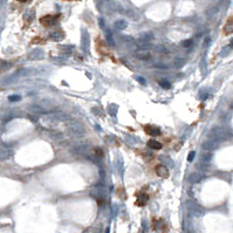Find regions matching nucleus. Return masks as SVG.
<instances>
[{"label":"nucleus","mask_w":233,"mask_h":233,"mask_svg":"<svg viewBox=\"0 0 233 233\" xmlns=\"http://www.w3.org/2000/svg\"><path fill=\"white\" fill-rule=\"evenodd\" d=\"M59 17L57 15H52V14H48V15H45L42 18L40 19V24L43 25L45 27H49V26H53L57 21Z\"/></svg>","instance_id":"nucleus-1"},{"label":"nucleus","mask_w":233,"mask_h":233,"mask_svg":"<svg viewBox=\"0 0 233 233\" xmlns=\"http://www.w3.org/2000/svg\"><path fill=\"white\" fill-rule=\"evenodd\" d=\"M144 131L147 132L149 136H158L160 135V130L153 125H145L144 127Z\"/></svg>","instance_id":"nucleus-2"},{"label":"nucleus","mask_w":233,"mask_h":233,"mask_svg":"<svg viewBox=\"0 0 233 233\" xmlns=\"http://www.w3.org/2000/svg\"><path fill=\"white\" fill-rule=\"evenodd\" d=\"M156 173H157L160 178H168L169 177V170H168L164 165H160V164L156 166Z\"/></svg>","instance_id":"nucleus-3"},{"label":"nucleus","mask_w":233,"mask_h":233,"mask_svg":"<svg viewBox=\"0 0 233 233\" xmlns=\"http://www.w3.org/2000/svg\"><path fill=\"white\" fill-rule=\"evenodd\" d=\"M148 200V195L147 193H143V192H140L137 193V200H136V205L138 206H143Z\"/></svg>","instance_id":"nucleus-4"},{"label":"nucleus","mask_w":233,"mask_h":233,"mask_svg":"<svg viewBox=\"0 0 233 233\" xmlns=\"http://www.w3.org/2000/svg\"><path fill=\"white\" fill-rule=\"evenodd\" d=\"M148 147L153 149V150H160V149H162V144L156 140H149L148 141Z\"/></svg>","instance_id":"nucleus-5"},{"label":"nucleus","mask_w":233,"mask_h":233,"mask_svg":"<svg viewBox=\"0 0 233 233\" xmlns=\"http://www.w3.org/2000/svg\"><path fill=\"white\" fill-rule=\"evenodd\" d=\"M224 33H225V34H231V33H233V18L228 19V21H227L225 27H224Z\"/></svg>","instance_id":"nucleus-6"},{"label":"nucleus","mask_w":233,"mask_h":233,"mask_svg":"<svg viewBox=\"0 0 233 233\" xmlns=\"http://www.w3.org/2000/svg\"><path fill=\"white\" fill-rule=\"evenodd\" d=\"M19 98H20L19 96H10V100H11V101H18Z\"/></svg>","instance_id":"nucleus-7"},{"label":"nucleus","mask_w":233,"mask_h":233,"mask_svg":"<svg viewBox=\"0 0 233 233\" xmlns=\"http://www.w3.org/2000/svg\"><path fill=\"white\" fill-rule=\"evenodd\" d=\"M193 157H195V152H190V155H189V160H192Z\"/></svg>","instance_id":"nucleus-8"},{"label":"nucleus","mask_w":233,"mask_h":233,"mask_svg":"<svg viewBox=\"0 0 233 233\" xmlns=\"http://www.w3.org/2000/svg\"><path fill=\"white\" fill-rule=\"evenodd\" d=\"M18 1H20V2H25V1H27V0H18Z\"/></svg>","instance_id":"nucleus-9"}]
</instances>
